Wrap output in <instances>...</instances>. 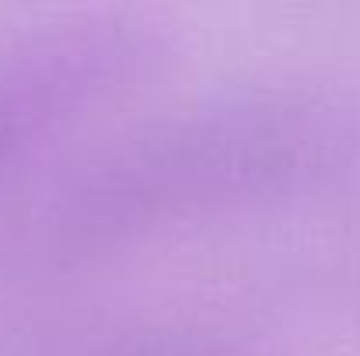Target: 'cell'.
<instances>
[{
    "mask_svg": "<svg viewBox=\"0 0 360 356\" xmlns=\"http://www.w3.org/2000/svg\"><path fill=\"white\" fill-rule=\"evenodd\" d=\"M168 32L140 14H70L0 46V192L70 126L150 81Z\"/></svg>",
    "mask_w": 360,
    "mask_h": 356,
    "instance_id": "7a4b0ae2",
    "label": "cell"
},
{
    "mask_svg": "<svg viewBox=\"0 0 360 356\" xmlns=\"http://www.w3.org/2000/svg\"><path fill=\"white\" fill-rule=\"evenodd\" d=\"M357 154L360 112L336 91L252 88L95 154L63 189V217L81 237L136 235L322 185Z\"/></svg>",
    "mask_w": 360,
    "mask_h": 356,
    "instance_id": "6da1fadb",
    "label": "cell"
}]
</instances>
